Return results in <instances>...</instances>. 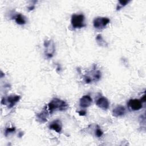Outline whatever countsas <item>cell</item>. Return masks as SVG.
Segmentation results:
<instances>
[{"label": "cell", "mask_w": 146, "mask_h": 146, "mask_svg": "<svg viewBox=\"0 0 146 146\" xmlns=\"http://www.w3.org/2000/svg\"><path fill=\"white\" fill-rule=\"evenodd\" d=\"M128 105L133 111H138L143 107L141 101L137 99H130L128 102Z\"/></svg>", "instance_id": "6"}, {"label": "cell", "mask_w": 146, "mask_h": 146, "mask_svg": "<svg viewBox=\"0 0 146 146\" xmlns=\"http://www.w3.org/2000/svg\"><path fill=\"white\" fill-rule=\"evenodd\" d=\"M20 99V96L19 95H10L6 98H3L1 101V103L7 105L9 108H12Z\"/></svg>", "instance_id": "4"}, {"label": "cell", "mask_w": 146, "mask_h": 146, "mask_svg": "<svg viewBox=\"0 0 146 146\" xmlns=\"http://www.w3.org/2000/svg\"><path fill=\"white\" fill-rule=\"evenodd\" d=\"M129 2V1H119V5H118L117 6V7H116L117 10H120V9L123 6H125Z\"/></svg>", "instance_id": "14"}, {"label": "cell", "mask_w": 146, "mask_h": 146, "mask_svg": "<svg viewBox=\"0 0 146 146\" xmlns=\"http://www.w3.org/2000/svg\"><path fill=\"white\" fill-rule=\"evenodd\" d=\"M96 104L100 108L106 110L109 108L110 103L108 100L105 97H100L96 101Z\"/></svg>", "instance_id": "7"}, {"label": "cell", "mask_w": 146, "mask_h": 146, "mask_svg": "<svg viewBox=\"0 0 146 146\" xmlns=\"http://www.w3.org/2000/svg\"><path fill=\"white\" fill-rule=\"evenodd\" d=\"M96 40L97 41V43L100 45V46H106L107 44L106 43V41L103 39V37L101 35L99 34L96 36Z\"/></svg>", "instance_id": "13"}, {"label": "cell", "mask_w": 146, "mask_h": 146, "mask_svg": "<svg viewBox=\"0 0 146 146\" xmlns=\"http://www.w3.org/2000/svg\"><path fill=\"white\" fill-rule=\"evenodd\" d=\"M48 111L44 110L42 112L36 114V119L40 123H44L47 121V115H48Z\"/></svg>", "instance_id": "11"}, {"label": "cell", "mask_w": 146, "mask_h": 146, "mask_svg": "<svg viewBox=\"0 0 146 146\" xmlns=\"http://www.w3.org/2000/svg\"><path fill=\"white\" fill-rule=\"evenodd\" d=\"M49 128L58 133L60 132L62 129V124L61 121L59 119H56L52 121L49 125Z\"/></svg>", "instance_id": "9"}, {"label": "cell", "mask_w": 146, "mask_h": 146, "mask_svg": "<svg viewBox=\"0 0 146 146\" xmlns=\"http://www.w3.org/2000/svg\"><path fill=\"white\" fill-rule=\"evenodd\" d=\"M78 113H79V115H80V116H84V115H85L86 114V111H84V110H81V111H79Z\"/></svg>", "instance_id": "17"}, {"label": "cell", "mask_w": 146, "mask_h": 146, "mask_svg": "<svg viewBox=\"0 0 146 146\" xmlns=\"http://www.w3.org/2000/svg\"><path fill=\"white\" fill-rule=\"evenodd\" d=\"M110 20L107 17H96L93 21V25L96 29H103L110 23Z\"/></svg>", "instance_id": "3"}, {"label": "cell", "mask_w": 146, "mask_h": 146, "mask_svg": "<svg viewBox=\"0 0 146 146\" xmlns=\"http://www.w3.org/2000/svg\"><path fill=\"white\" fill-rule=\"evenodd\" d=\"M15 127H11V128H7L5 130V134L6 136H7L8 134L10 133H13L14 132H15Z\"/></svg>", "instance_id": "15"}, {"label": "cell", "mask_w": 146, "mask_h": 146, "mask_svg": "<svg viewBox=\"0 0 146 146\" xmlns=\"http://www.w3.org/2000/svg\"><path fill=\"white\" fill-rule=\"evenodd\" d=\"M45 48V54L48 58H51L55 51L54 42L51 40H46L44 42Z\"/></svg>", "instance_id": "5"}, {"label": "cell", "mask_w": 146, "mask_h": 146, "mask_svg": "<svg viewBox=\"0 0 146 146\" xmlns=\"http://www.w3.org/2000/svg\"><path fill=\"white\" fill-rule=\"evenodd\" d=\"M71 23L74 29H80L86 26L85 18L83 14H73L71 17Z\"/></svg>", "instance_id": "2"}, {"label": "cell", "mask_w": 146, "mask_h": 146, "mask_svg": "<svg viewBox=\"0 0 146 146\" xmlns=\"http://www.w3.org/2000/svg\"><path fill=\"white\" fill-rule=\"evenodd\" d=\"M68 106L64 101L58 98H54L47 104V111L48 113H52L54 111H64L67 109Z\"/></svg>", "instance_id": "1"}, {"label": "cell", "mask_w": 146, "mask_h": 146, "mask_svg": "<svg viewBox=\"0 0 146 146\" xmlns=\"http://www.w3.org/2000/svg\"><path fill=\"white\" fill-rule=\"evenodd\" d=\"M92 102V99L89 95H84L80 99L79 105L82 108H87L91 106Z\"/></svg>", "instance_id": "8"}, {"label": "cell", "mask_w": 146, "mask_h": 146, "mask_svg": "<svg viewBox=\"0 0 146 146\" xmlns=\"http://www.w3.org/2000/svg\"><path fill=\"white\" fill-rule=\"evenodd\" d=\"M103 131L100 129V128H99V127L97 128V129H96V131H95V135H96V136L97 137H101V136L103 135Z\"/></svg>", "instance_id": "16"}, {"label": "cell", "mask_w": 146, "mask_h": 146, "mask_svg": "<svg viewBox=\"0 0 146 146\" xmlns=\"http://www.w3.org/2000/svg\"><path fill=\"white\" fill-rule=\"evenodd\" d=\"M14 20L15 22L20 25H25L26 23V18L21 14H17L14 16Z\"/></svg>", "instance_id": "12"}, {"label": "cell", "mask_w": 146, "mask_h": 146, "mask_svg": "<svg viewBox=\"0 0 146 146\" xmlns=\"http://www.w3.org/2000/svg\"><path fill=\"white\" fill-rule=\"evenodd\" d=\"M125 113V108L122 106H117L112 111L113 115L115 117H120L123 116Z\"/></svg>", "instance_id": "10"}, {"label": "cell", "mask_w": 146, "mask_h": 146, "mask_svg": "<svg viewBox=\"0 0 146 146\" xmlns=\"http://www.w3.org/2000/svg\"><path fill=\"white\" fill-rule=\"evenodd\" d=\"M34 9V6H30L29 7V10H33Z\"/></svg>", "instance_id": "18"}]
</instances>
